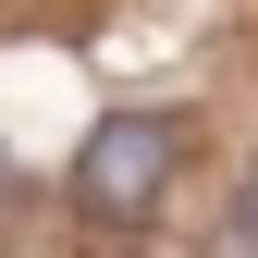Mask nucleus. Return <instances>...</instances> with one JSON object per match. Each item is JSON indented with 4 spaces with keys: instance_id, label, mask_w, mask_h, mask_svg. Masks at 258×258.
I'll list each match as a JSON object with an SVG mask.
<instances>
[{
    "instance_id": "nucleus-1",
    "label": "nucleus",
    "mask_w": 258,
    "mask_h": 258,
    "mask_svg": "<svg viewBox=\"0 0 258 258\" xmlns=\"http://www.w3.org/2000/svg\"><path fill=\"white\" fill-rule=\"evenodd\" d=\"M172 160H184L172 111H111L99 136H86V160H74V209L86 221H136L160 184H172Z\"/></svg>"
},
{
    "instance_id": "nucleus-2",
    "label": "nucleus",
    "mask_w": 258,
    "mask_h": 258,
    "mask_svg": "<svg viewBox=\"0 0 258 258\" xmlns=\"http://www.w3.org/2000/svg\"><path fill=\"white\" fill-rule=\"evenodd\" d=\"M234 246L258 258V172H234Z\"/></svg>"
}]
</instances>
